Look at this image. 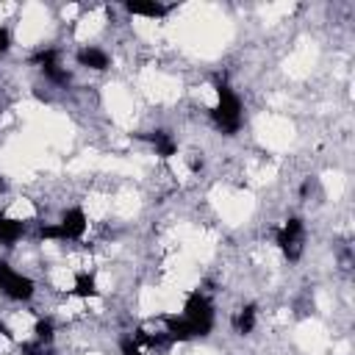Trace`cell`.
<instances>
[{
    "label": "cell",
    "mask_w": 355,
    "mask_h": 355,
    "mask_svg": "<svg viewBox=\"0 0 355 355\" xmlns=\"http://www.w3.org/2000/svg\"><path fill=\"white\" fill-rule=\"evenodd\" d=\"M211 116H214L216 128L227 136H233L241 128V100L225 80L216 83V105L211 108Z\"/></svg>",
    "instance_id": "6da1fadb"
},
{
    "label": "cell",
    "mask_w": 355,
    "mask_h": 355,
    "mask_svg": "<svg viewBox=\"0 0 355 355\" xmlns=\"http://www.w3.org/2000/svg\"><path fill=\"white\" fill-rule=\"evenodd\" d=\"M183 319L191 324V330H194L197 338H202V336L211 333V327H214V305H211V300L200 288H194V291L186 294Z\"/></svg>",
    "instance_id": "7a4b0ae2"
},
{
    "label": "cell",
    "mask_w": 355,
    "mask_h": 355,
    "mask_svg": "<svg viewBox=\"0 0 355 355\" xmlns=\"http://www.w3.org/2000/svg\"><path fill=\"white\" fill-rule=\"evenodd\" d=\"M0 291L14 302H28L33 297V291H36V283L28 275L17 272L11 263L0 261Z\"/></svg>",
    "instance_id": "3957f363"
},
{
    "label": "cell",
    "mask_w": 355,
    "mask_h": 355,
    "mask_svg": "<svg viewBox=\"0 0 355 355\" xmlns=\"http://www.w3.org/2000/svg\"><path fill=\"white\" fill-rule=\"evenodd\" d=\"M302 241H305V225H302V219H297V216L286 219V222L275 230V244L280 247V252H283L288 261H300V255H302Z\"/></svg>",
    "instance_id": "277c9868"
},
{
    "label": "cell",
    "mask_w": 355,
    "mask_h": 355,
    "mask_svg": "<svg viewBox=\"0 0 355 355\" xmlns=\"http://www.w3.org/2000/svg\"><path fill=\"white\" fill-rule=\"evenodd\" d=\"M58 227H61V233H64V241H78V239H83V233H86V227H89V219H86V214H83L80 205H72V208H67V211L61 214Z\"/></svg>",
    "instance_id": "5b68a950"
},
{
    "label": "cell",
    "mask_w": 355,
    "mask_h": 355,
    "mask_svg": "<svg viewBox=\"0 0 355 355\" xmlns=\"http://www.w3.org/2000/svg\"><path fill=\"white\" fill-rule=\"evenodd\" d=\"M125 11L133 14V17H147V19H161L169 14V6L164 3H155V0H128L125 3Z\"/></svg>",
    "instance_id": "8992f818"
},
{
    "label": "cell",
    "mask_w": 355,
    "mask_h": 355,
    "mask_svg": "<svg viewBox=\"0 0 355 355\" xmlns=\"http://www.w3.org/2000/svg\"><path fill=\"white\" fill-rule=\"evenodd\" d=\"M78 64L103 72V69L111 67V58H108V53L100 50V47H80V50H78Z\"/></svg>",
    "instance_id": "52a82bcc"
},
{
    "label": "cell",
    "mask_w": 355,
    "mask_h": 355,
    "mask_svg": "<svg viewBox=\"0 0 355 355\" xmlns=\"http://www.w3.org/2000/svg\"><path fill=\"white\" fill-rule=\"evenodd\" d=\"M164 324H166L164 333L169 336V341H191V338H197L191 324L183 316H164Z\"/></svg>",
    "instance_id": "ba28073f"
},
{
    "label": "cell",
    "mask_w": 355,
    "mask_h": 355,
    "mask_svg": "<svg viewBox=\"0 0 355 355\" xmlns=\"http://www.w3.org/2000/svg\"><path fill=\"white\" fill-rule=\"evenodd\" d=\"M22 233H25V225H22L19 219H14V216H0V244H3V247L17 244V241L22 239Z\"/></svg>",
    "instance_id": "9c48e42d"
},
{
    "label": "cell",
    "mask_w": 355,
    "mask_h": 355,
    "mask_svg": "<svg viewBox=\"0 0 355 355\" xmlns=\"http://www.w3.org/2000/svg\"><path fill=\"white\" fill-rule=\"evenodd\" d=\"M144 139L155 147V155H158V158H172V155L178 153V144H175V141H172V136H169V133H164V130L147 133Z\"/></svg>",
    "instance_id": "30bf717a"
},
{
    "label": "cell",
    "mask_w": 355,
    "mask_h": 355,
    "mask_svg": "<svg viewBox=\"0 0 355 355\" xmlns=\"http://www.w3.org/2000/svg\"><path fill=\"white\" fill-rule=\"evenodd\" d=\"M72 294L80 297V300H89V297H100V288H97V280L92 272H78L75 275V286H72Z\"/></svg>",
    "instance_id": "8fae6325"
},
{
    "label": "cell",
    "mask_w": 355,
    "mask_h": 355,
    "mask_svg": "<svg viewBox=\"0 0 355 355\" xmlns=\"http://www.w3.org/2000/svg\"><path fill=\"white\" fill-rule=\"evenodd\" d=\"M258 311H255V305H244L239 313H236V319H233V327H236V333H241V336H247V333H252L255 330V316Z\"/></svg>",
    "instance_id": "7c38bea8"
},
{
    "label": "cell",
    "mask_w": 355,
    "mask_h": 355,
    "mask_svg": "<svg viewBox=\"0 0 355 355\" xmlns=\"http://www.w3.org/2000/svg\"><path fill=\"white\" fill-rule=\"evenodd\" d=\"M33 333H36V341H39V344H50V341H53V333H55L53 319H36Z\"/></svg>",
    "instance_id": "4fadbf2b"
},
{
    "label": "cell",
    "mask_w": 355,
    "mask_h": 355,
    "mask_svg": "<svg viewBox=\"0 0 355 355\" xmlns=\"http://www.w3.org/2000/svg\"><path fill=\"white\" fill-rule=\"evenodd\" d=\"M42 72H44V78H47L50 83H55V86H67V83H69V72L61 69L58 64H47V67H42Z\"/></svg>",
    "instance_id": "5bb4252c"
},
{
    "label": "cell",
    "mask_w": 355,
    "mask_h": 355,
    "mask_svg": "<svg viewBox=\"0 0 355 355\" xmlns=\"http://www.w3.org/2000/svg\"><path fill=\"white\" fill-rule=\"evenodd\" d=\"M31 61H33L39 69H42V67H47V64H58V50H39Z\"/></svg>",
    "instance_id": "9a60e30c"
},
{
    "label": "cell",
    "mask_w": 355,
    "mask_h": 355,
    "mask_svg": "<svg viewBox=\"0 0 355 355\" xmlns=\"http://www.w3.org/2000/svg\"><path fill=\"white\" fill-rule=\"evenodd\" d=\"M119 352H122V355H144V352H141V344H136L133 336H122V338H119Z\"/></svg>",
    "instance_id": "2e32d148"
},
{
    "label": "cell",
    "mask_w": 355,
    "mask_h": 355,
    "mask_svg": "<svg viewBox=\"0 0 355 355\" xmlns=\"http://www.w3.org/2000/svg\"><path fill=\"white\" fill-rule=\"evenodd\" d=\"M39 236L47 239V241H64V233H61L58 222H55V225H42V227H39Z\"/></svg>",
    "instance_id": "e0dca14e"
},
{
    "label": "cell",
    "mask_w": 355,
    "mask_h": 355,
    "mask_svg": "<svg viewBox=\"0 0 355 355\" xmlns=\"http://www.w3.org/2000/svg\"><path fill=\"white\" fill-rule=\"evenodd\" d=\"M22 355H44L42 344H22Z\"/></svg>",
    "instance_id": "ac0fdd59"
},
{
    "label": "cell",
    "mask_w": 355,
    "mask_h": 355,
    "mask_svg": "<svg viewBox=\"0 0 355 355\" xmlns=\"http://www.w3.org/2000/svg\"><path fill=\"white\" fill-rule=\"evenodd\" d=\"M8 47H11V33H8L6 28H0V55H3Z\"/></svg>",
    "instance_id": "d6986e66"
},
{
    "label": "cell",
    "mask_w": 355,
    "mask_h": 355,
    "mask_svg": "<svg viewBox=\"0 0 355 355\" xmlns=\"http://www.w3.org/2000/svg\"><path fill=\"white\" fill-rule=\"evenodd\" d=\"M0 336H3V338H11V330H8L3 322H0Z\"/></svg>",
    "instance_id": "ffe728a7"
}]
</instances>
